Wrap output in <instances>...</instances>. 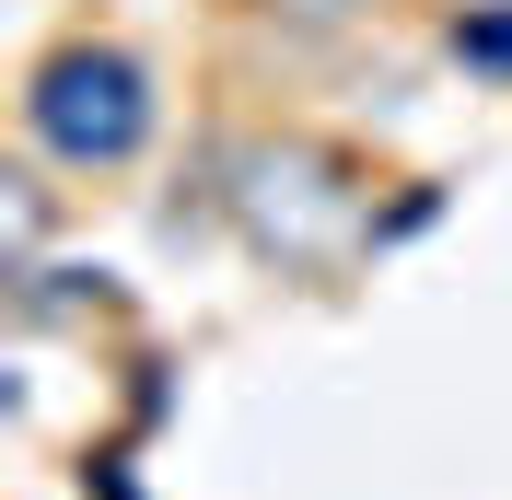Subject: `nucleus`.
I'll use <instances>...</instances> for the list:
<instances>
[{
  "mask_svg": "<svg viewBox=\"0 0 512 500\" xmlns=\"http://www.w3.org/2000/svg\"><path fill=\"white\" fill-rule=\"evenodd\" d=\"M24 128H35V152H47V163L105 175V163H128V152H140V128H152V70L128 59V47H105V35H82V47H59V59H35Z\"/></svg>",
  "mask_w": 512,
  "mask_h": 500,
  "instance_id": "nucleus-1",
  "label": "nucleus"
},
{
  "mask_svg": "<svg viewBox=\"0 0 512 500\" xmlns=\"http://www.w3.org/2000/svg\"><path fill=\"white\" fill-rule=\"evenodd\" d=\"M233 198H245V233L268 256H315V245L350 233V198H338V175H326L315 152H256Z\"/></svg>",
  "mask_w": 512,
  "mask_h": 500,
  "instance_id": "nucleus-2",
  "label": "nucleus"
},
{
  "mask_svg": "<svg viewBox=\"0 0 512 500\" xmlns=\"http://www.w3.org/2000/svg\"><path fill=\"white\" fill-rule=\"evenodd\" d=\"M268 12H291V24H361L373 0H268Z\"/></svg>",
  "mask_w": 512,
  "mask_h": 500,
  "instance_id": "nucleus-3",
  "label": "nucleus"
}]
</instances>
